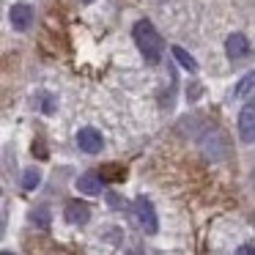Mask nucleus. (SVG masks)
I'll use <instances>...</instances> for the list:
<instances>
[{"label": "nucleus", "instance_id": "f257e3e1", "mask_svg": "<svg viewBox=\"0 0 255 255\" xmlns=\"http://www.w3.org/2000/svg\"><path fill=\"white\" fill-rule=\"evenodd\" d=\"M132 39H134V44H137L140 55L145 58V63L156 66V63L162 61V52H165V41H162V36L156 33V28L148 22V19H140V22H134V28H132Z\"/></svg>", "mask_w": 255, "mask_h": 255}, {"label": "nucleus", "instance_id": "f03ea898", "mask_svg": "<svg viewBox=\"0 0 255 255\" xmlns=\"http://www.w3.org/2000/svg\"><path fill=\"white\" fill-rule=\"evenodd\" d=\"M200 151L206 154V159L211 162H222L228 154H231V140L222 129H206L200 134Z\"/></svg>", "mask_w": 255, "mask_h": 255}, {"label": "nucleus", "instance_id": "7ed1b4c3", "mask_svg": "<svg viewBox=\"0 0 255 255\" xmlns=\"http://www.w3.org/2000/svg\"><path fill=\"white\" fill-rule=\"evenodd\" d=\"M132 214L137 220V225L143 228L145 233H156L159 231V222H156V209L148 198H134L132 203Z\"/></svg>", "mask_w": 255, "mask_h": 255}, {"label": "nucleus", "instance_id": "20e7f679", "mask_svg": "<svg viewBox=\"0 0 255 255\" xmlns=\"http://www.w3.org/2000/svg\"><path fill=\"white\" fill-rule=\"evenodd\" d=\"M236 127H239V137H242V143H255V102L242 107Z\"/></svg>", "mask_w": 255, "mask_h": 255}, {"label": "nucleus", "instance_id": "39448f33", "mask_svg": "<svg viewBox=\"0 0 255 255\" xmlns=\"http://www.w3.org/2000/svg\"><path fill=\"white\" fill-rule=\"evenodd\" d=\"M225 55L228 61H244L250 55V41L244 33H231L225 41Z\"/></svg>", "mask_w": 255, "mask_h": 255}, {"label": "nucleus", "instance_id": "423d86ee", "mask_svg": "<svg viewBox=\"0 0 255 255\" xmlns=\"http://www.w3.org/2000/svg\"><path fill=\"white\" fill-rule=\"evenodd\" d=\"M77 145L80 151H85V154H99L102 145H105V140H102V132H96L94 127H85L77 132Z\"/></svg>", "mask_w": 255, "mask_h": 255}, {"label": "nucleus", "instance_id": "0eeeda50", "mask_svg": "<svg viewBox=\"0 0 255 255\" xmlns=\"http://www.w3.org/2000/svg\"><path fill=\"white\" fill-rule=\"evenodd\" d=\"M8 19H11V28L14 30L25 33V30L30 28V22H33V8H30L28 3H14L11 11H8Z\"/></svg>", "mask_w": 255, "mask_h": 255}, {"label": "nucleus", "instance_id": "6e6552de", "mask_svg": "<svg viewBox=\"0 0 255 255\" xmlns=\"http://www.w3.org/2000/svg\"><path fill=\"white\" fill-rule=\"evenodd\" d=\"M63 217H66L72 225H85V222L91 220V209H88L85 203H80V200H69Z\"/></svg>", "mask_w": 255, "mask_h": 255}, {"label": "nucleus", "instance_id": "1a4fd4ad", "mask_svg": "<svg viewBox=\"0 0 255 255\" xmlns=\"http://www.w3.org/2000/svg\"><path fill=\"white\" fill-rule=\"evenodd\" d=\"M77 189L83 195H99L102 192V176L96 173H85V176L77 178Z\"/></svg>", "mask_w": 255, "mask_h": 255}, {"label": "nucleus", "instance_id": "9d476101", "mask_svg": "<svg viewBox=\"0 0 255 255\" xmlns=\"http://www.w3.org/2000/svg\"><path fill=\"white\" fill-rule=\"evenodd\" d=\"M50 220H52L50 206H36V209L30 211V222H33L36 228H41V231H50Z\"/></svg>", "mask_w": 255, "mask_h": 255}, {"label": "nucleus", "instance_id": "9b49d317", "mask_svg": "<svg viewBox=\"0 0 255 255\" xmlns=\"http://www.w3.org/2000/svg\"><path fill=\"white\" fill-rule=\"evenodd\" d=\"M253 91H255V72H250V74H244V77L236 83L233 96H236V99H244V96H250Z\"/></svg>", "mask_w": 255, "mask_h": 255}, {"label": "nucleus", "instance_id": "f8f14e48", "mask_svg": "<svg viewBox=\"0 0 255 255\" xmlns=\"http://www.w3.org/2000/svg\"><path fill=\"white\" fill-rule=\"evenodd\" d=\"M173 58H176V61L181 63L184 69H189V72H198V61H195V58L189 55L187 50H181V47H173Z\"/></svg>", "mask_w": 255, "mask_h": 255}, {"label": "nucleus", "instance_id": "ddd939ff", "mask_svg": "<svg viewBox=\"0 0 255 255\" xmlns=\"http://www.w3.org/2000/svg\"><path fill=\"white\" fill-rule=\"evenodd\" d=\"M19 184H22V189H36L41 184V173L36 170V167H28V170L22 173V181Z\"/></svg>", "mask_w": 255, "mask_h": 255}, {"label": "nucleus", "instance_id": "4468645a", "mask_svg": "<svg viewBox=\"0 0 255 255\" xmlns=\"http://www.w3.org/2000/svg\"><path fill=\"white\" fill-rule=\"evenodd\" d=\"M39 105H41V113H55V102H52V96L50 94H39Z\"/></svg>", "mask_w": 255, "mask_h": 255}, {"label": "nucleus", "instance_id": "2eb2a0df", "mask_svg": "<svg viewBox=\"0 0 255 255\" xmlns=\"http://www.w3.org/2000/svg\"><path fill=\"white\" fill-rule=\"evenodd\" d=\"M107 203H110L113 209H124V200H121V195H116V192H110V195H107Z\"/></svg>", "mask_w": 255, "mask_h": 255}, {"label": "nucleus", "instance_id": "dca6fc26", "mask_svg": "<svg viewBox=\"0 0 255 255\" xmlns=\"http://www.w3.org/2000/svg\"><path fill=\"white\" fill-rule=\"evenodd\" d=\"M83 3H94V0H83Z\"/></svg>", "mask_w": 255, "mask_h": 255}, {"label": "nucleus", "instance_id": "f3484780", "mask_svg": "<svg viewBox=\"0 0 255 255\" xmlns=\"http://www.w3.org/2000/svg\"><path fill=\"white\" fill-rule=\"evenodd\" d=\"M253 176H255V173H253Z\"/></svg>", "mask_w": 255, "mask_h": 255}]
</instances>
